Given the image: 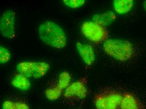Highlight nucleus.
I'll return each mask as SVG.
<instances>
[{"label":"nucleus","mask_w":146,"mask_h":109,"mask_svg":"<svg viewBox=\"0 0 146 109\" xmlns=\"http://www.w3.org/2000/svg\"><path fill=\"white\" fill-rule=\"evenodd\" d=\"M38 31L39 38L46 45L58 49L63 48L66 46L65 33L54 22L45 21L40 25Z\"/></svg>","instance_id":"obj_1"},{"label":"nucleus","mask_w":146,"mask_h":109,"mask_svg":"<svg viewBox=\"0 0 146 109\" xmlns=\"http://www.w3.org/2000/svg\"><path fill=\"white\" fill-rule=\"evenodd\" d=\"M123 96L116 92L100 94L95 96L94 103L98 109H118Z\"/></svg>","instance_id":"obj_4"},{"label":"nucleus","mask_w":146,"mask_h":109,"mask_svg":"<svg viewBox=\"0 0 146 109\" xmlns=\"http://www.w3.org/2000/svg\"><path fill=\"white\" fill-rule=\"evenodd\" d=\"M71 77L67 71L61 72L59 76L57 87L62 90L66 89L70 85Z\"/></svg>","instance_id":"obj_14"},{"label":"nucleus","mask_w":146,"mask_h":109,"mask_svg":"<svg viewBox=\"0 0 146 109\" xmlns=\"http://www.w3.org/2000/svg\"><path fill=\"white\" fill-rule=\"evenodd\" d=\"M16 17L12 10L6 11L1 17L0 21V31L4 38L12 39L15 35Z\"/></svg>","instance_id":"obj_5"},{"label":"nucleus","mask_w":146,"mask_h":109,"mask_svg":"<svg viewBox=\"0 0 146 109\" xmlns=\"http://www.w3.org/2000/svg\"><path fill=\"white\" fill-rule=\"evenodd\" d=\"M2 109H29V106L24 102L5 101L3 104Z\"/></svg>","instance_id":"obj_15"},{"label":"nucleus","mask_w":146,"mask_h":109,"mask_svg":"<svg viewBox=\"0 0 146 109\" xmlns=\"http://www.w3.org/2000/svg\"><path fill=\"white\" fill-rule=\"evenodd\" d=\"M35 62L25 61L19 63L17 66L19 73L28 78L32 77L36 67Z\"/></svg>","instance_id":"obj_10"},{"label":"nucleus","mask_w":146,"mask_h":109,"mask_svg":"<svg viewBox=\"0 0 146 109\" xmlns=\"http://www.w3.org/2000/svg\"><path fill=\"white\" fill-rule=\"evenodd\" d=\"M143 7H144V9L146 11V1H145L144 3H143Z\"/></svg>","instance_id":"obj_19"},{"label":"nucleus","mask_w":146,"mask_h":109,"mask_svg":"<svg viewBox=\"0 0 146 109\" xmlns=\"http://www.w3.org/2000/svg\"><path fill=\"white\" fill-rule=\"evenodd\" d=\"M50 69V65L44 62H36V67L33 77L35 79H40L44 77Z\"/></svg>","instance_id":"obj_13"},{"label":"nucleus","mask_w":146,"mask_h":109,"mask_svg":"<svg viewBox=\"0 0 146 109\" xmlns=\"http://www.w3.org/2000/svg\"><path fill=\"white\" fill-rule=\"evenodd\" d=\"M120 108L121 109H144L135 96L128 93L123 95Z\"/></svg>","instance_id":"obj_8"},{"label":"nucleus","mask_w":146,"mask_h":109,"mask_svg":"<svg viewBox=\"0 0 146 109\" xmlns=\"http://www.w3.org/2000/svg\"><path fill=\"white\" fill-rule=\"evenodd\" d=\"M11 54L9 50L7 48L0 46V63L5 64L8 62L10 60Z\"/></svg>","instance_id":"obj_17"},{"label":"nucleus","mask_w":146,"mask_h":109,"mask_svg":"<svg viewBox=\"0 0 146 109\" xmlns=\"http://www.w3.org/2000/svg\"><path fill=\"white\" fill-rule=\"evenodd\" d=\"M62 90L57 86L56 87L48 89L45 91V94L48 100L50 101H54L58 99L61 94Z\"/></svg>","instance_id":"obj_16"},{"label":"nucleus","mask_w":146,"mask_h":109,"mask_svg":"<svg viewBox=\"0 0 146 109\" xmlns=\"http://www.w3.org/2000/svg\"><path fill=\"white\" fill-rule=\"evenodd\" d=\"M83 35L93 42L98 43L105 40L108 37V32L104 26L93 21H87L81 28Z\"/></svg>","instance_id":"obj_3"},{"label":"nucleus","mask_w":146,"mask_h":109,"mask_svg":"<svg viewBox=\"0 0 146 109\" xmlns=\"http://www.w3.org/2000/svg\"><path fill=\"white\" fill-rule=\"evenodd\" d=\"M87 94V89L83 81H78L70 85L65 89L64 95L66 98L75 97L84 99Z\"/></svg>","instance_id":"obj_6"},{"label":"nucleus","mask_w":146,"mask_h":109,"mask_svg":"<svg viewBox=\"0 0 146 109\" xmlns=\"http://www.w3.org/2000/svg\"><path fill=\"white\" fill-rule=\"evenodd\" d=\"M76 47L79 55L84 63L88 65H90L95 61V56L94 50L88 44L78 42Z\"/></svg>","instance_id":"obj_7"},{"label":"nucleus","mask_w":146,"mask_h":109,"mask_svg":"<svg viewBox=\"0 0 146 109\" xmlns=\"http://www.w3.org/2000/svg\"><path fill=\"white\" fill-rule=\"evenodd\" d=\"M133 6L132 0H115L113 2V7L117 14L124 15L131 10Z\"/></svg>","instance_id":"obj_9"},{"label":"nucleus","mask_w":146,"mask_h":109,"mask_svg":"<svg viewBox=\"0 0 146 109\" xmlns=\"http://www.w3.org/2000/svg\"><path fill=\"white\" fill-rule=\"evenodd\" d=\"M11 83L13 87L22 91H27L31 87V83L28 78L19 73L13 78Z\"/></svg>","instance_id":"obj_11"},{"label":"nucleus","mask_w":146,"mask_h":109,"mask_svg":"<svg viewBox=\"0 0 146 109\" xmlns=\"http://www.w3.org/2000/svg\"><path fill=\"white\" fill-rule=\"evenodd\" d=\"M103 48L108 55L121 61L129 60L133 54L132 45L130 42L125 40L108 39L103 43Z\"/></svg>","instance_id":"obj_2"},{"label":"nucleus","mask_w":146,"mask_h":109,"mask_svg":"<svg viewBox=\"0 0 146 109\" xmlns=\"http://www.w3.org/2000/svg\"><path fill=\"white\" fill-rule=\"evenodd\" d=\"M115 15L112 12H107L100 15H95L93 17V21L103 26L112 22L115 18Z\"/></svg>","instance_id":"obj_12"},{"label":"nucleus","mask_w":146,"mask_h":109,"mask_svg":"<svg viewBox=\"0 0 146 109\" xmlns=\"http://www.w3.org/2000/svg\"><path fill=\"white\" fill-rule=\"evenodd\" d=\"M84 0H64L62 3L68 7L76 9L80 7L85 3Z\"/></svg>","instance_id":"obj_18"}]
</instances>
